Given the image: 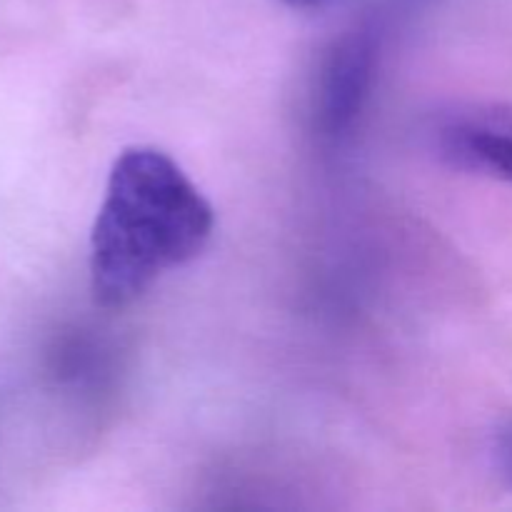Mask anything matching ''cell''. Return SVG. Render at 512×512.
Masks as SVG:
<instances>
[{
	"instance_id": "cell-1",
	"label": "cell",
	"mask_w": 512,
	"mask_h": 512,
	"mask_svg": "<svg viewBox=\"0 0 512 512\" xmlns=\"http://www.w3.org/2000/svg\"><path fill=\"white\" fill-rule=\"evenodd\" d=\"M215 228L205 195L168 153L123 150L90 233L95 303L125 308L168 270L198 258Z\"/></svg>"
},
{
	"instance_id": "cell-2",
	"label": "cell",
	"mask_w": 512,
	"mask_h": 512,
	"mask_svg": "<svg viewBox=\"0 0 512 512\" xmlns=\"http://www.w3.org/2000/svg\"><path fill=\"white\" fill-rule=\"evenodd\" d=\"M435 148L453 168L512 183V103L470 105L443 115Z\"/></svg>"
},
{
	"instance_id": "cell-3",
	"label": "cell",
	"mask_w": 512,
	"mask_h": 512,
	"mask_svg": "<svg viewBox=\"0 0 512 512\" xmlns=\"http://www.w3.org/2000/svg\"><path fill=\"white\" fill-rule=\"evenodd\" d=\"M375 68V40L350 33L325 58L315 93V125L325 138H340L363 108Z\"/></svg>"
},
{
	"instance_id": "cell-4",
	"label": "cell",
	"mask_w": 512,
	"mask_h": 512,
	"mask_svg": "<svg viewBox=\"0 0 512 512\" xmlns=\"http://www.w3.org/2000/svg\"><path fill=\"white\" fill-rule=\"evenodd\" d=\"M493 453L500 473H503V478L512 485V418L505 420L498 428V433H495Z\"/></svg>"
},
{
	"instance_id": "cell-5",
	"label": "cell",
	"mask_w": 512,
	"mask_h": 512,
	"mask_svg": "<svg viewBox=\"0 0 512 512\" xmlns=\"http://www.w3.org/2000/svg\"><path fill=\"white\" fill-rule=\"evenodd\" d=\"M285 5H290V8L295 10H315V8H323V5H328L330 0H283Z\"/></svg>"
}]
</instances>
